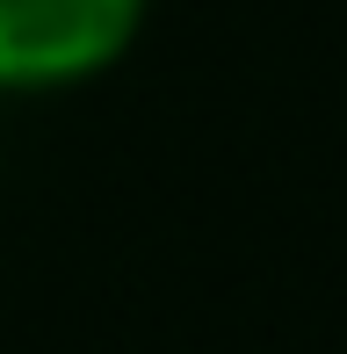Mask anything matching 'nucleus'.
Returning a JSON list of instances; mask_svg holds the SVG:
<instances>
[{
	"label": "nucleus",
	"mask_w": 347,
	"mask_h": 354,
	"mask_svg": "<svg viewBox=\"0 0 347 354\" xmlns=\"http://www.w3.org/2000/svg\"><path fill=\"white\" fill-rule=\"evenodd\" d=\"M152 0H0V94H66L116 73Z\"/></svg>",
	"instance_id": "f257e3e1"
}]
</instances>
